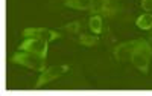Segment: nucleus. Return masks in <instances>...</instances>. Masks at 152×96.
<instances>
[{"mask_svg": "<svg viewBox=\"0 0 152 96\" xmlns=\"http://www.w3.org/2000/svg\"><path fill=\"white\" fill-rule=\"evenodd\" d=\"M143 8L145 9H151L152 8V0H143Z\"/></svg>", "mask_w": 152, "mask_h": 96, "instance_id": "nucleus-9", "label": "nucleus"}, {"mask_svg": "<svg viewBox=\"0 0 152 96\" xmlns=\"http://www.w3.org/2000/svg\"><path fill=\"white\" fill-rule=\"evenodd\" d=\"M81 43L87 44V46H91V44L97 43V38L96 37H88V35H82V37H81Z\"/></svg>", "mask_w": 152, "mask_h": 96, "instance_id": "nucleus-8", "label": "nucleus"}, {"mask_svg": "<svg viewBox=\"0 0 152 96\" xmlns=\"http://www.w3.org/2000/svg\"><path fill=\"white\" fill-rule=\"evenodd\" d=\"M90 0H69L67 2V6H73V8H85Z\"/></svg>", "mask_w": 152, "mask_h": 96, "instance_id": "nucleus-7", "label": "nucleus"}, {"mask_svg": "<svg viewBox=\"0 0 152 96\" xmlns=\"http://www.w3.org/2000/svg\"><path fill=\"white\" fill-rule=\"evenodd\" d=\"M14 61L15 63H20V64H24L28 67H32V69H41L43 67V56L38 58L37 53H32V52H28V51H21L18 53L14 55Z\"/></svg>", "mask_w": 152, "mask_h": 96, "instance_id": "nucleus-1", "label": "nucleus"}, {"mask_svg": "<svg viewBox=\"0 0 152 96\" xmlns=\"http://www.w3.org/2000/svg\"><path fill=\"white\" fill-rule=\"evenodd\" d=\"M137 26L146 31V29H151L152 28V15L151 14H143L137 18Z\"/></svg>", "mask_w": 152, "mask_h": 96, "instance_id": "nucleus-5", "label": "nucleus"}, {"mask_svg": "<svg viewBox=\"0 0 152 96\" xmlns=\"http://www.w3.org/2000/svg\"><path fill=\"white\" fill-rule=\"evenodd\" d=\"M67 69H69L67 66H56V67H52V69L43 72V75H41L40 81L37 82V86H43V84H46V82H49V81L58 78L59 75L64 73V72H67Z\"/></svg>", "mask_w": 152, "mask_h": 96, "instance_id": "nucleus-3", "label": "nucleus"}, {"mask_svg": "<svg viewBox=\"0 0 152 96\" xmlns=\"http://www.w3.org/2000/svg\"><path fill=\"white\" fill-rule=\"evenodd\" d=\"M24 35L26 37H32V38H43L47 41H52L58 37V34H55L52 31H47V29H26L24 31Z\"/></svg>", "mask_w": 152, "mask_h": 96, "instance_id": "nucleus-4", "label": "nucleus"}, {"mask_svg": "<svg viewBox=\"0 0 152 96\" xmlns=\"http://www.w3.org/2000/svg\"><path fill=\"white\" fill-rule=\"evenodd\" d=\"M20 49L23 51H28V52H32V53H37V55H40L44 58L46 55V49H47V46H46V40L43 38H28L26 41H24L21 46H20Z\"/></svg>", "mask_w": 152, "mask_h": 96, "instance_id": "nucleus-2", "label": "nucleus"}, {"mask_svg": "<svg viewBox=\"0 0 152 96\" xmlns=\"http://www.w3.org/2000/svg\"><path fill=\"white\" fill-rule=\"evenodd\" d=\"M90 29L94 34H99L100 31H102V20H100L99 15H93L90 18Z\"/></svg>", "mask_w": 152, "mask_h": 96, "instance_id": "nucleus-6", "label": "nucleus"}]
</instances>
